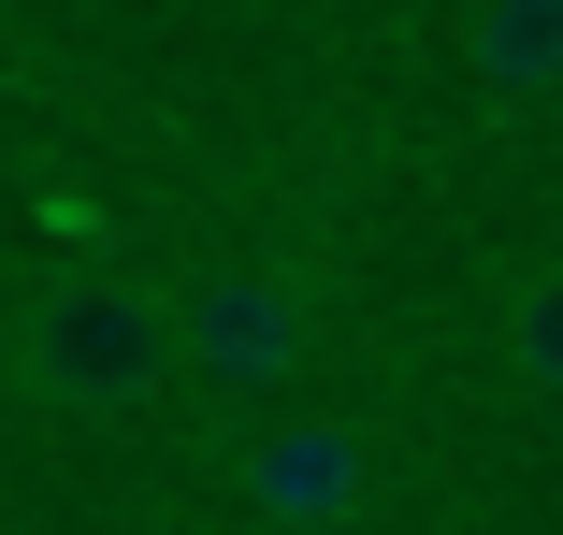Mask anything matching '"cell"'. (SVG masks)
I'll return each mask as SVG.
<instances>
[{
    "label": "cell",
    "mask_w": 563,
    "mask_h": 535,
    "mask_svg": "<svg viewBox=\"0 0 563 535\" xmlns=\"http://www.w3.org/2000/svg\"><path fill=\"white\" fill-rule=\"evenodd\" d=\"M15 376L58 405V419H145L174 376H188V304L131 261H73L15 304Z\"/></svg>",
    "instance_id": "obj_1"
},
{
    "label": "cell",
    "mask_w": 563,
    "mask_h": 535,
    "mask_svg": "<svg viewBox=\"0 0 563 535\" xmlns=\"http://www.w3.org/2000/svg\"><path fill=\"white\" fill-rule=\"evenodd\" d=\"M174 304H188V376H217V391H275V376L318 348V304H303L289 261H217V275H188Z\"/></svg>",
    "instance_id": "obj_2"
},
{
    "label": "cell",
    "mask_w": 563,
    "mask_h": 535,
    "mask_svg": "<svg viewBox=\"0 0 563 535\" xmlns=\"http://www.w3.org/2000/svg\"><path fill=\"white\" fill-rule=\"evenodd\" d=\"M506 376H520V391H549V405H563V261H549V275H520V290H506Z\"/></svg>",
    "instance_id": "obj_5"
},
{
    "label": "cell",
    "mask_w": 563,
    "mask_h": 535,
    "mask_svg": "<svg viewBox=\"0 0 563 535\" xmlns=\"http://www.w3.org/2000/svg\"><path fill=\"white\" fill-rule=\"evenodd\" d=\"M232 492L275 535H347L362 521V435H347V419H275V435L232 449Z\"/></svg>",
    "instance_id": "obj_3"
},
{
    "label": "cell",
    "mask_w": 563,
    "mask_h": 535,
    "mask_svg": "<svg viewBox=\"0 0 563 535\" xmlns=\"http://www.w3.org/2000/svg\"><path fill=\"white\" fill-rule=\"evenodd\" d=\"M463 73L492 101H563V0H463Z\"/></svg>",
    "instance_id": "obj_4"
}]
</instances>
